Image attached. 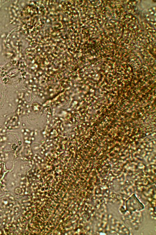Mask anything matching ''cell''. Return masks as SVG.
Wrapping results in <instances>:
<instances>
[{"label": "cell", "instance_id": "obj_1", "mask_svg": "<svg viewBox=\"0 0 156 235\" xmlns=\"http://www.w3.org/2000/svg\"><path fill=\"white\" fill-rule=\"evenodd\" d=\"M128 210L134 211H139L144 208V206L135 196H133L127 200L126 203Z\"/></svg>", "mask_w": 156, "mask_h": 235}, {"label": "cell", "instance_id": "obj_2", "mask_svg": "<svg viewBox=\"0 0 156 235\" xmlns=\"http://www.w3.org/2000/svg\"><path fill=\"white\" fill-rule=\"evenodd\" d=\"M23 140L25 143H30L32 137L31 132L29 130L24 129L23 132Z\"/></svg>", "mask_w": 156, "mask_h": 235}, {"label": "cell", "instance_id": "obj_3", "mask_svg": "<svg viewBox=\"0 0 156 235\" xmlns=\"http://www.w3.org/2000/svg\"><path fill=\"white\" fill-rule=\"evenodd\" d=\"M15 192L17 194H20L21 192V190L20 188L16 187L15 189Z\"/></svg>", "mask_w": 156, "mask_h": 235}]
</instances>
